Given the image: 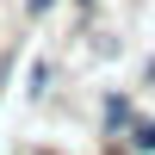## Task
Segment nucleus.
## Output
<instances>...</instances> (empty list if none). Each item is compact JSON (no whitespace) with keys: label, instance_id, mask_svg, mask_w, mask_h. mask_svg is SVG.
<instances>
[{"label":"nucleus","instance_id":"1","mask_svg":"<svg viewBox=\"0 0 155 155\" xmlns=\"http://www.w3.org/2000/svg\"><path fill=\"white\" fill-rule=\"evenodd\" d=\"M137 112H143V106H137V93H124V87H106V93H99V137H124Z\"/></svg>","mask_w":155,"mask_h":155},{"label":"nucleus","instance_id":"2","mask_svg":"<svg viewBox=\"0 0 155 155\" xmlns=\"http://www.w3.org/2000/svg\"><path fill=\"white\" fill-rule=\"evenodd\" d=\"M118 143L130 149V155H155V112H137V118H130V130H124Z\"/></svg>","mask_w":155,"mask_h":155},{"label":"nucleus","instance_id":"3","mask_svg":"<svg viewBox=\"0 0 155 155\" xmlns=\"http://www.w3.org/2000/svg\"><path fill=\"white\" fill-rule=\"evenodd\" d=\"M56 93V62H31V99Z\"/></svg>","mask_w":155,"mask_h":155},{"label":"nucleus","instance_id":"4","mask_svg":"<svg viewBox=\"0 0 155 155\" xmlns=\"http://www.w3.org/2000/svg\"><path fill=\"white\" fill-rule=\"evenodd\" d=\"M56 6H62V0H25V19H50Z\"/></svg>","mask_w":155,"mask_h":155},{"label":"nucleus","instance_id":"5","mask_svg":"<svg viewBox=\"0 0 155 155\" xmlns=\"http://www.w3.org/2000/svg\"><path fill=\"white\" fill-rule=\"evenodd\" d=\"M99 155H130V149H124L118 137H99Z\"/></svg>","mask_w":155,"mask_h":155},{"label":"nucleus","instance_id":"6","mask_svg":"<svg viewBox=\"0 0 155 155\" xmlns=\"http://www.w3.org/2000/svg\"><path fill=\"white\" fill-rule=\"evenodd\" d=\"M6 81H12V56L0 62V99H6Z\"/></svg>","mask_w":155,"mask_h":155},{"label":"nucleus","instance_id":"7","mask_svg":"<svg viewBox=\"0 0 155 155\" xmlns=\"http://www.w3.org/2000/svg\"><path fill=\"white\" fill-rule=\"evenodd\" d=\"M25 155H68V149H56V143H37V149H25Z\"/></svg>","mask_w":155,"mask_h":155},{"label":"nucleus","instance_id":"8","mask_svg":"<svg viewBox=\"0 0 155 155\" xmlns=\"http://www.w3.org/2000/svg\"><path fill=\"white\" fill-rule=\"evenodd\" d=\"M74 6H93V0H74Z\"/></svg>","mask_w":155,"mask_h":155}]
</instances>
